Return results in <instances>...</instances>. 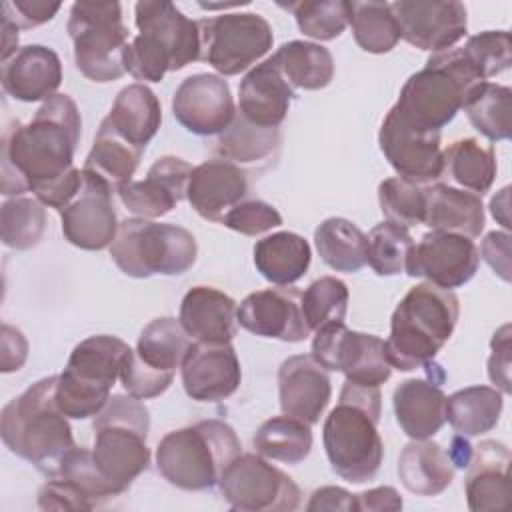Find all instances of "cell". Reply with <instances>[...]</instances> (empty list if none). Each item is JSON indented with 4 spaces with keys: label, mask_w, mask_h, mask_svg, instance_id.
<instances>
[{
    "label": "cell",
    "mask_w": 512,
    "mask_h": 512,
    "mask_svg": "<svg viewBox=\"0 0 512 512\" xmlns=\"http://www.w3.org/2000/svg\"><path fill=\"white\" fill-rule=\"evenodd\" d=\"M80 128L78 106L68 94L46 100L28 124L12 122L2 138V194L32 192L44 206L62 210L82 182L74 166Z\"/></svg>",
    "instance_id": "obj_1"
},
{
    "label": "cell",
    "mask_w": 512,
    "mask_h": 512,
    "mask_svg": "<svg viewBox=\"0 0 512 512\" xmlns=\"http://www.w3.org/2000/svg\"><path fill=\"white\" fill-rule=\"evenodd\" d=\"M56 382L58 374L34 382L0 414L4 446L48 478L58 476L62 460L76 446L68 416L54 398Z\"/></svg>",
    "instance_id": "obj_2"
},
{
    "label": "cell",
    "mask_w": 512,
    "mask_h": 512,
    "mask_svg": "<svg viewBox=\"0 0 512 512\" xmlns=\"http://www.w3.org/2000/svg\"><path fill=\"white\" fill-rule=\"evenodd\" d=\"M380 408V386L346 380L338 404L324 420L322 442L330 468L346 482L364 484L380 470L384 456L378 432Z\"/></svg>",
    "instance_id": "obj_3"
},
{
    "label": "cell",
    "mask_w": 512,
    "mask_h": 512,
    "mask_svg": "<svg viewBox=\"0 0 512 512\" xmlns=\"http://www.w3.org/2000/svg\"><path fill=\"white\" fill-rule=\"evenodd\" d=\"M460 316L458 296L430 282L410 288L390 318V336L384 340L392 368L412 372L434 362L450 340Z\"/></svg>",
    "instance_id": "obj_4"
},
{
    "label": "cell",
    "mask_w": 512,
    "mask_h": 512,
    "mask_svg": "<svg viewBox=\"0 0 512 512\" xmlns=\"http://www.w3.org/2000/svg\"><path fill=\"white\" fill-rule=\"evenodd\" d=\"M138 36L126 52V70L134 80L160 82L200 60L202 42L198 22L184 16L172 2L142 0L134 6Z\"/></svg>",
    "instance_id": "obj_5"
},
{
    "label": "cell",
    "mask_w": 512,
    "mask_h": 512,
    "mask_svg": "<svg viewBox=\"0 0 512 512\" xmlns=\"http://www.w3.org/2000/svg\"><path fill=\"white\" fill-rule=\"evenodd\" d=\"M480 82L462 48L436 52L428 56L422 70L404 82L390 110L416 130L440 132L454 120L468 92Z\"/></svg>",
    "instance_id": "obj_6"
},
{
    "label": "cell",
    "mask_w": 512,
    "mask_h": 512,
    "mask_svg": "<svg viewBox=\"0 0 512 512\" xmlns=\"http://www.w3.org/2000/svg\"><path fill=\"white\" fill-rule=\"evenodd\" d=\"M234 428L222 420H200L168 432L156 446V468L162 478L188 492L214 488L228 464L240 454Z\"/></svg>",
    "instance_id": "obj_7"
},
{
    "label": "cell",
    "mask_w": 512,
    "mask_h": 512,
    "mask_svg": "<svg viewBox=\"0 0 512 512\" xmlns=\"http://www.w3.org/2000/svg\"><path fill=\"white\" fill-rule=\"evenodd\" d=\"M92 430V460L112 494L118 496L150 466V412L130 394H114L94 416Z\"/></svg>",
    "instance_id": "obj_8"
},
{
    "label": "cell",
    "mask_w": 512,
    "mask_h": 512,
    "mask_svg": "<svg viewBox=\"0 0 512 512\" xmlns=\"http://www.w3.org/2000/svg\"><path fill=\"white\" fill-rule=\"evenodd\" d=\"M132 348L110 334L88 336L78 342L58 374L56 404L74 420L96 416L110 400V390L120 378L126 356Z\"/></svg>",
    "instance_id": "obj_9"
},
{
    "label": "cell",
    "mask_w": 512,
    "mask_h": 512,
    "mask_svg": "<svg viewBox=\"0 0 512 512\" xmlns=\"http://www.w3.org/2000/svg\"><path fill=\"white\" fill-rule=\"evenodd\" d=\"M198 256V244L190 230L148 218H126L120 222L110 244V258L130 278L180 276L188 272Z\"/></svg>",
    "instance_id": "obj_10"
},
{
    "label": "cell",
    "mask_w": 512,
    "mask_h": 512,
    "mask_svg": "<svg viewBox=\"0 0 512 512\" xmlns=\"http://www.w3.org/2000/svg\"><path fill=\"white\" fill-rule=\"evenodd\" d=\"M68 34L74 44V62L92 82H114L126 70L128 26L122 22L118 2H74L68 18Z\"/></svg>",
    "instance_id": "obj_11"
},
{
    "label": "cell",
    "mask_w": 512,
    "mask_h": 512,
    "mask_svg": "<svg viewBox=\"0 0 512 512\" xmlns=\"http://www.w3.org/2000/svg\"><path fill=\"white\" fill-rule=\"evenodd\" d=\"M190 344L192 338L180 320L160 316L148 322L122 366L120 380L124 390L138 400L164 394L174 380L176 368L182 366Z\"/></svg>",
    "instance_id": "obj_12"
},
{
    "label": "cell",
    "mask_w": 512,
    "mask_h": 512,
    "mask_svg": "<svg viewBox=\"0 0 512 512\" xmlns=\"http://www.w3.org/2000/svg\"><path fill=\"white\" fill-rule=\"evenodd\" d=\"M202 54L222 76H236L264 58L274 42L272 26L256 12H230L198 20Z\"/></svg>",
    "instance_id": "obj_13"
},
{
    "label": "cell",
    "mask_w": 512,
    "mask_h": 512,
    "mask_svg": "<svg viewBox=\"0 0 512 512\" xmlns=\"http://www.w3.org/2000/svg\"><path fill=\"white\" fill-rule=\"evenodd\" d=\"M218 486L226 504L240 512H292L302 502L298 484L258 452L238 454Z\"/></svg>",
    "instance_id": "obj_14"
},
{
    "label": "cell",
    "mask_w": 512,
    "mask_h": 512,
    "mask_svg": "<svg viewBox=\"0 0 512 512\" xmlns=\"http://www.w3.org/2000/svg\"><path fill=\"white\" fill-rule=\"evenodd\" d=\"M312 356L328 372H342L346 380L362 386H382L392 374L384 340L350 330L344 322L316 330Z\"/></svg>",
    "instance_id": "obj_15"
},
{
    "label": "cell",
    "mask_w": 512,
    "mask_h": 512,
    "mask_svg": "<svg viewBox=\"0 0 512 512\" xmlns=\"http://www.w3.org/2000/svg\"><path fill=\"white\" fill-rule=\"evenodd\" d=\"M114 190L94 172L82 168V182L74 198L62 208V234L80 250L110 248L118 232V218L112 202Z\"/></svg>",
    "instance_id": "obj_16"
},
{
    "label": "cell",
    "mask_w": 512,
    "mask_h": 512,
    "mask_svg": "<svg viewBox=\"0 0 512 512\" xmlns=\"http://www.w3.org/2000/svg\"><path fill=\"white\" fill-rule=\"evenodd\" d=\"M378 144L400 178L422 188L440 182L444 174L440 132L416 130L388 110L378 132Z\"/></svg>",
    "instance_id": "obj_17"
},
{
    "label": "cell",
    "mask_w": 512,
    "mask_h": 512,
    "mask_svg": "<svg viewBox=\"0 0 512 512\" xmlns=\"http://www.w3.org/2000/svg\"><path fill=\"white\" fill-rule=\"evenodd\" d=\"M478 264L480 252L474 240L452 232L430 230L420 242H414L406 274L426 278V282L444 290H454L474 278Z\"/></svg>",
    "instance_id": "obj_18"
},
{
    "label": "cell",
    "mask_w": 512,
    "mask_h": 512,
    "mask_svg": "<svg viewBox=\"0 0 512 512\" xmlns=\"http://www.w3.org/2000/svg\"><path fill=\"white\" fill-rule=\"evenodd\" d=\"M390 6L400 28V38L420 50L432 54L444 52L466 36L468 14L462 2L398 0Z\"/></svg>",
    "instance_id": "obj_19"
},
{
    "label": "cell",
    "mask_w": 512,
    "mask_h": 512,
    "mask_svg": "<svg viewBox=\"0 0 512 512\" xmlns=\"http://www.w3.org/2000/svg\"><path fill=\"white\" fill-rule=\"evenodd\" d=\"M228 82L216 74H192L172 96V114L196 136H220L236 118Z\"/></svg>",
    "instance_id": "obj_20"
},
{
    "label": "cell",
    "mask_w": 512,
    "mask_h": 512,
    "mask_svg": "<svg viewBox=\"0 0 512 512\" xmlns=\"http://www.w3.org/2000/svg\"><path fill=\"white\" fill-rule=\"evenodd\" d=\"M296 288H264L248 294L236 312L238 324L250 334L282 342H302L310 328L302 314Z\"/></svg>",
    "instance_id": "obj_21"
},
{
    "label": "cell",
    "mask_w": 512,
    "mask_h": 512,
    "mask_svg": "<svg viewBox=\"0 0 512 512\" xmlns=\"http://www.w3.org/2000/svg\"><path fill=\"white\" fill-rule=\"evenodd\" d=\"M182 386L196 402H220L230 398L242 382V368L230 342H192L182 366Z\"/></svg>",
    "instance_id": "obj_22"
},
{
    "label": "cell",
    "mask_w": 512,
    "mask_h": 512,
    "mask_svg": "<svg viewBox=\"0 0 512 512\" xmlns=\"http://www.w3.org/2000/svg\"><path fill=\"white\" fill-rule=\"evenodd\" d=\"M192 170L194 166L178 156H162L148 168L144 180H130L116 194L132 214L154 220L170 214L186 198Z\"/></svg>",
    "instance_id": "obj_23"
},
{
    "label": "cell",
    "mask_w": 512,
    "mask_h": 512,
    "mask_svg": "<svg viewBox=\"0 0 512 512\" xmlns=\"http://www.w3.org/2000/svg\"><path fill=\"white\" fill-rule=\"evenodd\" d=\"M330 396V374L312 354H296L280 364L278 398L282 414L312 426L324 414Z\"/></svg>",
    "instance_id": "obj_24"
},
{
    "label": "cell",
    "mask_w": 512,
    "mask_h": 512,
    "mask_svg": "<svg viewBox=\"0 0 512 512\" xmlns=\"http://www.w3.org/2000/svg\"><path fill=\"white\" fill-rule=\"evenodd\" d=\"M248 194V176L244 168L216 158L194 166L186 200L198 216L210 222H222L224 216Z\"/></svg>",
    "instance_id": "obj_25"
},
{
    "label": "cell",
    "mask_w": 512,
    "mask_h": 512,
    "mask_svg": "<svg viewBox=\"0 0 512 512\" xmlns=\"http://www.w3.org/2000/svg\"><path fill=\"white\" fill-rule=\"evenodd\" d=\"M510 450L498 440H482L472 448L464 494L472 512L506 510L510 506Z\"/></svg>",
    "instance_id": "obj_26"
},
{
    "label": "cell",
    "mask_w": 512,
    "mask_h": 512,
    "mask_svg": "<svg viewBox=\"0 0 512 512\" xmlns=\"http://www.w3.org/2000/svg\"><path fill=\"white\" fill-rule=\"evenodd\" d=\"M0 80L4 92L14 100L46 102L62 84V62L52 48L28 44L2 62Z\"/></svg>",
    "instance_id": "obj_27"
},
{
    "label": "cell",
    "mask_w": 512,
    "mask_h": 512,
    "mask_svg": "<svg viewBox=\"0 0 512 512\" xmlns=\"http://www.w3.org/2000/svg\"><path fill=\"white\" fill-rule=\"evenodd\" d=\"M292 100L294 88L286 82L272 56L250 68L238 88V112L262 128H278L288 116Z\"/></svg>",
    "instance_id": "obj_28"
},
{
    "label": "cell",
    "mask_w": 512,
    "mask_h": 512,
    "mask_svg": "<svg viewBox=\"0 0 512 512\" xmlns=\"http://www.w3.org/2000/svg\"><path fill=\"white\" fill-rule=\"evenodd\" d=\"M238 306L218 288L192 286L182 302L178 320L194 342L224 344L232 342L238 332Z\"/></svg>",
    "instance_id": "obj_29"
},
{
    "label": "cell",
    "mask_w": 512,
    "mask_h": 512,
    "mask_svg": "<svg viewBox=\"0 0 512 512\" xmlns=\"http://www.w3.org/2000/svg\"><path fill=\"white\" fill-rule=\"evenodd\" d=\"M394 416L402 432L412 440H428L446 422V394L432 378L400 382L392 394Z\"/></svg>",
    "instance_id": "obj_30"
},
{
    "label": "cell",
    "mask_w": 512,
    "mask_h": 512,
    "mask_svg": "<svg viewBox=\"0 0 512 512\" xmlns=\"http://www.w3.org/2000/svg\"><path fill=\"white\" fill-rule=\"evenodd\" d=\"M424 196V224L432 230L460 234L470 240L478 238L484 230L486 216L482 196L442 182L426 186Z\"/></svg>",
    "instance_id": "obj_31"
},
{
    "label": "cell",
    "mask_w": 512,
    "mask_h": 512,
    "mask_svg": "<svg viewBox=\"0 0 512 512\" xmlns=\"http://www.w3.org/2000/svg\"><path fill=\"white\" fill-rule=\"evenodd\" d=\"M124 140L140 150L156 136L162 124V108L158 96L146 84L124 86L104 118Z\"/></svg>",
    "instance_id": "obj_32"
},
{
    "label": "cell",
    "mask_w": 512,
    "mask_h": 512,
    "mask_svg": "<svg viewBox=\"0 0 512 512\" xmlns=\"http://www.w3.org/2000/svg\"><path fill=\"white\" fill-rule=\"evenodd\" d=\"M398 478L416 496H438L454 480V464L440 444L412 440L398 458Z\"/></svg>",
    "instance_id": "obj_33"
},
{
    "label": "cell",
    "mask_w": 512,
    "mask_h": 512,
    "mask_svg": "<svg viewBox=\"0 0 512 512\" xmlns=\"http://www.w3.org/2000/svg\"><path fill=\"white\" fill-rule=\"evenodd\" d=\"M312 250L304 236L296 232H274L254 244V266L264 280L276 286L298 282L310 268Z\"/></svg>",
    "instance_id": "obj_34"
},
{
    "label": "cell",
    "mask_w": 512,
    "mask_h": 512,
    "mask_svg": "<svg viewBox=\"0 0 512 512\" xmlns=\"http://www.w3.org/2000/svg\"><path fill=\"white\" fill-rule=\"evenodd\" d=\"M504 396L492 386H468L446 396V420L464 438L490 432L502 414Z\"/></svg>",
    "instance_id": "obj_35"
},
{
    "label": "cell",
    "mask_w": 512,
    "mask_h": 512,
    "mask_svg": "<svg viewBox=\"0 0 512 512\" xmlns=\"http://www.w3.org/2000/svg\"><path fill=\"white\" fill-rule=\"evenodd\" d=\"M272 60L292 88L322 90L334 78V58L330 50L314 42H284L272 54Z\"/></svg>",
    "instance_id": "obj_36"
},
{
    "label": "cell",
    "mask_w": 512,
    "mask_h": 512,
    "mask_svg": "<svg viewBox=\"0 0 512 512\" xmlns=\"http://www.w3.org/2000/svg\"><path fill=\"white\" fill-rule=\"evenodd\" d=\"M282 142L280 128H262L248 122L236 112L234 122L218 136L216 152L222 160L236 166H260L268 164Z\"/></svg>",
    "instance_id": "obj_37"
},
{
    "label": "cell",
    "mask_w": 512,
    "mask_h": 512,
    "mask_svg": "<svg viewBox=\"0 0 512 512\" xmlns=\"http://www.w3.org/2000/svg\"><path fill=\"white\" fill-rule=\"evenodd\" d=\"M142 152L144 150L124 140L106 120H102L84 160V170L100 176L116 192L122 184L132 180Z\"/></svg>",
    "instance_id": "obj_38"
},
{
    "label": "cell",
    "mask_w": 512,
    "mask_h": 512,
    "mask_svg": "<svg viewBox=\"0 0 512 512\" xmlns=\"http://www.w3.org/2000/svg\"><path fill=\"white\" fill-rule=\"evenodd\" d=\"M444 174L462 190L484 196L496 178V156L492 146H484L476 138H462L442 150Z\"/></svg>",
    "instance_id": "obj_39"
},
{
    "label": "cell",
    "mask_w": 512,
    "mask_h": 512,
    "mask_svg": "<svg viewBox=\"0 0 512 512\" xmlns=\"http://www.w3.org/2000/svg\"><path fill=\"white\" fill-rule=\"evenodd\" d=\"M316 250L326 266L336 272H358L366 266V234L346 218H326L314 230Z\"/></svg>",
    "instance_id": "obj_40"
},
{
    "label": "cell",
    "mask_w": 512,
    "mask_h": 512,
    "mask_svg": "<svg viewBox=\"0 0 512 512\" xmlns=\"http://www.w3.org/2000/svg\"><path fill=\"white\" fill-rule=\"evenodd\" d=\"M252 444L268 460L300 464L312 450V430L306 422L282 414L266 420L256 430Z\"/></svg>",
    "instance_id": "obj_41"
},
{
    "label": "cell",
    "mask_w": 512,
    "mask_h": 512,
    "mask_svg": "<svg viewBox=\"0 0 512 512\" xmlns=\"http://www.w3.org/2000/svg\"><path fill=\"white\" fill-rule=\"evenodd\" d=\"M462 108L470 124L490 142L510 138L512 90L508 86L480 82L468 92Z\"/></svg>",
    "instance_id": "obj_42"
},
{
    "label": "cell",
    "mask_w": 512,
    "mask_h": 512,
    "mask_svg": "<svg viewBox=\"0 0 512 512\" xmlns=\"http://www.w3.org/2000/svg\"><path fill=\"white\" fill-rule=\"evenodd\" d=\"M350 28L356 44L370 54H386L400 40L390 2H350Z\"/></svg>",
    "instance_id": "obj_43"
},
{
    "label": "cell",
    "mask_w": 512,
    "mask_h": 512,
    "mask_svg": "<svg viewBox=\"0 0 512 512\" xmlns=\"http://www.w3.org/2000/svg\"><path fill=\"white\" fill-rule=\"evenodd\" d=\"M46 230V210L36 196L8 198L0 208L2 244L12 250L38 246Z\"/></svg>",
    "instance_id": "obj_44"
},
{
    "label": "cell",
    "mask_w": 512,
    "mask_h": 512,
    "mask_svg": "<svg viewBox=\"0 0 512 512\" xmlns=\"http://www.w3.org/2000/svg\"><path fill=\"white\" fill-rule=\"evenodd\" d=\"M280 8L292 12L300 32L318 42L338 38L350 22L348 0H304L280 4Z\"/></svg>",
    "instance_id": "obj_45"
},
{
    "label": "cell",
    "mask_w": 512,
    "mask_h": 512,
    "mask_svg": "<svg viewBox=\"0 0 512 512\" xmlns=\"http://www.w3.org/2000/svg\"><path fill=\"white\" fill-rule=\"evenodd\" d=\"M366 238V264H370L378 276H398L406 272V264L414 246L408 228L384 220L374 226Z\"/></svg>",
    "instance_id": "obj_46"
},
{
    "label": "cell",
    "mask_w": 512,
    "mask_h": 512,
    "mask_svg": "<svg viewBox=\"0 0 512 512\" xmlns=\"http://www.w3.org/2000/svg\"><path fill=\"white\" fill-rule=\"evenodd\" d=\"M348 286L334 278V276H322L314 280L304 292H302V314L310 330H318L332 322H344L346 310H348Z\"/></svg>",
    "instance_id": "obj_47"
},
{
    "label": "cell",
    "mask_w": 512,
    "mask_h": 512,
    "mask_svg": "<svg viewBox=\"0 0 512 512\" xmlns=\"http://www.w3.org/2000/svg\"><path fill=\"white\" fill-rule=\"evenodd\" d=\"M378 204L384 218L396 226L412 228L424 224L426 196L424 188L400 176L386 178L378 186Z\"/></svg>",
    "instance_id": "obj_48"
},
{
    "label": "cell",
    "mask_w": 512,
    "mask_h": 512,
    "mask_svg": "<svg viewBox=\"0 0 512 512\" xmlns=\"http://www.w3.org/2000/svg\"><path fill=\"white\" fill-rule=\"evenodd\" d=\"M462 52L478 78L486 82L492 76L502 74L512 64L510 32L506 30H486L468 38Z\"/></svg>",
    "instance_id": "obj_49"
},
{
    "label": "cell",
    "mask_w": 512,
    "mask_h": 512,
    "mask_svg": "<svg viewBox=\"0 0 512 512\" xmlns=\"http://www.w3.org/2000/svg\"><path fill=\"white\" fill-rule=\"evenodd\" d=\"M222 224L244 236H260L282 226V216L264 200H242L224 216Z\"/></svg>",
    "instance_id": "obj_50"
},
{
    "label": "cell",
    "mask_w": 512,
    "mask_h": 512,
    "mask_svg": "<svg viewBox=\"0 0 512 512\" xmlns=\"http://www.w3.org/2000/svg\"><path fill=\"white\" fill-rule=\"evenodd\" d=\"M38 506L42 510H94L96 504L70 480L62 476L48 478L38 492Z\"/></svg>",
    "instance_id": "obj_51"
},
{
    "label": "cell",
    "mask_w": 512,
    "mask_h": 512,
    "mask_svg": "<svg viewBox=\"0 0 512 512\" xmlns=\"http://www.w3.org/2000/svg\"><path fill=\"white\" fill-rule=\"evenodd\" d=\"M60 10V2L44 0H6L2 2V18L18 30H30L50 22Z\"/></svg>",
    "instance_id": "obj_52"
},
{
    "label": "cell",
    "mask_w": 512,
    "mask_h": 512,
    "mask_svg": "<svg viewBox=\"0 0 512 512\" xmlns=\"http://www.w3.org/2000/svg\"><path fill=\"white\" fill-rule=\"evenodd\" d=\"M512 332L510 324L500 326L490 340L492 354L488 358V378L502 394H510V364H512Z\"/></svg>",
    "instance_id": "obj_53"
},
{
    "label": "cell",
    "mask_w": 512,
    "mask_h": 512,
    "mask_svg": "<svg viewBox=\"0 0 512 512\" xmlns=\"http://www.w3.org/2000/svg\"><path fill=\"white\" fill-rule=\"evenodd\" d=\"M486 264L504 282H510V234L508 232H488L478 250Z\"/></svg>",
    "instance_id": "obj_54"
},
{
    "label": "cell",
    "mask_w": 512,
    "mask_h": 512,
    "mask_svg": "<svg viewBox=\"0 0 512 512\" xmlns=\"http://www.w3.org/2000/svg\"><path fill=\"white\" fill-rule=\"evenodd\" d=\"M26 358H28V340L24 338V334L10 324H2L0 370L4 374L16 372L24 366Z\"/></svg>",
    "instance_id": "obj_55"
},
{
    "label": "cell",
    "mask_w": 512,
    "mask_h": 512,
    "mask_svg": "<svg viewBox=\"0 0 512 512\" xmlns=\"http://www.w3.org/2000/svg\"><path fill=\"white\" fill-rule=\"evenodd\" d=\"M306 510H328V512H358L356 494H350L348 490L340 486H322L312 492L310 502L306 504Z\"/></svg>",
    "instance_id": "obj_56"
},
{
    "label": "cell",
    "mask_w": 512,
    "mask_h": 512,
    "mask_svg": "<svg viewBox=\"0 0 512 512\" xmlns=\"http://www.w3.org/2000/svg\"><path fill=\"white\" fill-rule=\"evenodd\" d=\"M358 510L368 512H380V510H400L402 498L392 486H378L372 490H366L362 494H356Z\"/></svg>",
    "instance_id": "obj_57"
},
{
    "label": "cell",
    "mask_w": 512,
    "mask_h": 512,
    "mask_svg": "<svg viewBox=\"0 0 512 512\" xmlns=\"http://www.w3.org/2000/svg\"><path fill=\"white\" fill-rule=\"evenodd\" d=\"M2 62H8L20 48H18V28L2 18Z\"/></svg>",
    "instance_id": "obj_58"
},
{
    "label": "cell",
    "mask_w": 512,
    "mask_h": 512,
    "mask_svg": "<svg viewBox=\"0 0 512 512\" xmlns=\"http://www.w3.org/2000/svg\"><path fill=\"white\" fill-rule=\"evenodd\" d=\"M448 456H450L454 466L466 468L468 462H470V456H472V446L468 444V440L464 436L458 434V436L452 438V448L448 450Z\"/></svg>",
    "instance_id": "obj_59"
},
{
    "label": "cell",
    "mask_w": 512,
    "mask_h": 512,
    "mask_svg": "<svg viewBox=\"0 0 512 512\" xmlns=\"http://www.w3.org/2000/svg\"><path fill=\"white\" fill-rule=\"evenodd\" d=\"M508 194H510V188L504 186L492 200H490V212L492 216L508 230L510 228V218H508Z\"/></svg>",
    "instance_id": "obj_60"
}]
</instances>
